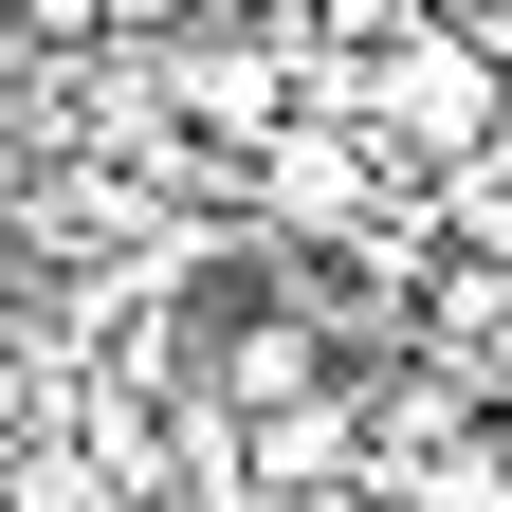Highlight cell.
<instances>
[{
  "mask_svg": "<svg viewBox=\"0 0 512 512\" xmlns=\"http://www.w3.org/2000/svg\"><path fill=\"white\" fill-rule=\"evenodd\" d=\"M74 19H128V37H165V19H202V0H74Z\"/></svg>",
  "mask_w": 512,
  "mask_h": 512,
  "instance_id": "obj_1",
  "label": "cell"
}]
</instances>
